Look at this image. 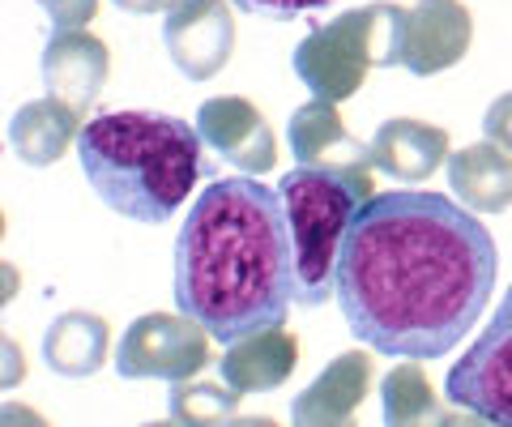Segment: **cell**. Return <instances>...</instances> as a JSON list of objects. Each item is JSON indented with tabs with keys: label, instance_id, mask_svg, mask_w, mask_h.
<instances>
[{
	"label": "cell",
	"instance_id": "5b68a950",
	"mask_svg": "<svg viewBox=\"0 0 512 427\" xmlns=\"http://www.w3.org/2000/svg\"><path fill=\"white\" fill-rule=\"evenodd\" d=\"M397 35H402V5H363L346 9L325 26H312L295 47L291 65L312 99L346 103L367 82V69L397 65Z\"/></svg>",
	"mask_w": 512,
	"mask_h": 427
},
{
	"label": "cell",
	"instance_id": "2e32d148",
	"mask_svg": "<svg viewBox=\"0 0 512 427\" xmlns=\"http://www.w3.org/2000/svg\"><path fill=\"white\" fill-rule=\"evenodd\" d=\"M82 129H86L82 112H73L69 103H60V99L47 94V99H30V103H22L18 112H13L9 146L30 167H52V163L64 158V150L82 137Z\"/></svg>",
	"mask_w": 512,
	"mask_h": 427
},
{
	"label": "cell",
	"instance_id": "52a82bcc",
	"mask_svg": "<svg viewBox=\"0 0 512 427\" xmlns=\"http://www.w3.org/2000/svg\"><path fill=\"white\" fill-rule=\"evenodd\" d=\"M453 406L478 410L495 427H512V287L495 304V316L474 346L444 376Z\"/></svg>",
	"mask_w": 512,
	"mask_h": 427
},
{
	"label": "cell",
	"instance_id": "484cf974",
	"mask_svg": "<svg viewBox=\"0 0 512 427\" xmlns=\"http://www.w3.org/2000/svg\"><path fill=\"white\" fill-rule=\"evenodd\" d=\"M440 427H495V423H491V419H483V415H478V410L457 406V410H448Z\"/></svg>",
	"mask_w": 512,
	"mask_h": 427
},
{
	"label": "cell",
	"instance_id": "cb8c5ba5",
	"mask_svg": "<svg viewBox=\"0 0 512 427\" xmlns=\"http://www.w3.org/2000/svg\"><path fill=\"white\" fill-rule=\"evenodd\" d=\"M0 427H52L35 406H22V402H5L0 406Z\"/></svg>",
	"mask_w": 512,
	"mask_h": 427
},
{
	"label": "cell",
	"instance_id": "6da1fadb",
	"mask_svg": "<svg viewBox=\"0 0 512 427\" xmlns=\"http://www.w3.org/2000/svg\"><path fill=\"white\" fill-rule=\"evenodd\" d=\"M500 252L461 201L427 188L376 193L350 223L338 308L367 351L444 359L487 312Z\"/></svg>",
	"mask_w": 512,
	"mask_h": 427
},
{
	"label": "cell",
	"instance_id": "5bb4252c",
	"mask_svg": "<svg viewBox=\"0 0 512 427\" xmlns=\"http://www.w3.org/2000/svg\"><path fill=\"white\" fill-rule=\"evenodd\" d=\"M372 146V163L384 176H393L397 184H423L448 163V133L436 129L427 120L414 116H393L384 120L376 137L367 141Z\"/></svg>",
	"mask_w": 512,
	"mask_h": 427
},
{
	"label": "cell",
	"instance_id": "4316f807",
	"mask_svg": "<svg viewBox=\"0 0 512 427\" xmlns=\"http://www.w3.org/2000/svg\"><path fill=\"white\" fill-rule=\"evenodd\" d=\"M231 427H278V419H269V415H248V419H235Z\"/></svg>",
	"mask_w": 512,
	"mask_h": 427
},
{
	"label": "cell",
	"instance_id": "4fadbf2b",
	"mask_svg": "<svg viewBox=\"0 0 512 427\" xmlns=\"http://www.w3.org/2000/svg\"><path fill=\"white\" fill-rule=\"evenodd\" d=\"M107 69H111V52L99 35H90V30H64V35H52L43 47L47 94L60 103H69L73 112L94 107V99L103 94Z\"/></svg>",
	"mask_w": 512,
	"mask_h": 427
},
{
	"label": "cell",
	"instance_id": "7c38bea8",
	"mask_svg": "<svg viewBox=\"0 0 512 427\" xmlns=\"http://www.w3.org/2000/svg\"><path fill=\"white\" fill-rule=\"evenodd\" d=\"M372 389V359L363 351H342L316 381L295 393L291 427H359V406Z\"/></svg>",
	"mask_w": 512,
	"mask_h": 427
},
{
	"label": "cell",
	"instance_id": "e0dca14e",
	"mask_svg": "<svg viewBox=\"0 0 512 427\" xmlns=\"http://www.w3.org/2000/svg\"><path fill=\"white\" fill-rule=\"evenodd\" d=\"M448 188L470 214H504L512 205V154L495 141L448 154Z\"/></svg>",
	"mask_w": 512,
	"mask_h": 427
},
{
	"label": "cell",
	"instance_id": "44dd1931",
	"mask_svg": "<svg viewBox=\"0 0 512 427\" xmlns=\"http://www.w3.org/2000/svg\"><path fill=\"white\" fill-rule=\"evenodd\" d=\"M239 13H252V18H269V22H291L303 13H320L329 9V0H231Z\"/></svg>",
	"mask_w": 512,
	"mask_h": 427
},
{
	"label": "cell",
	"instance_id": "ac0fdd59",
	"mask_svg": "<svg viewBox=\"0 0 512 427\" xmlns=\"http://www.w3.org/2000/svg\"><path fill=\"white\" fill-rule=\"evenodd\" d=\"M111 351V329L99 312H60L43 334V363L56 376L82 381L94 376L107 363Z\"/></svg>",
	"mask_w": 512,
	"mask_h": 427
},
{
	"label": "cell",
	"instance_id": "7a4b0ae2",
	"mask_svg": "<svg viewBox=\"0 0 512 427\" xmlns=\"http://www.w3.org/2000/svg\"><path fill=\"white\" fill-rule=\"evenodd\" d=\"M295 304V248L278 188L252 176L214 180L175 240V308L231 346L282 329Z\"/></svg>",
	"mask_w": 512,
	"mask_h": 427
},
{
	"label": "cell",
	"instance_id": "603a6c76",
	"mask_svg": "<svg viewBox=\"0 0 512 427\" xmlns=\"http://www.w3.org/2000/svg\"><path fill=\"white\" fill-rule=\"evenodd\" d=\"M483 133H487V141H495L500 150H508L512 154V90L508 94H500L491 107H487V116H483Z\"/></svg>",
	"mask_w": 512,
	"mask_h": 427
},
{
	"label": "cell",
	"instance_id": "ffe728a7",
	"mask_svg": "<svg viewBox=\"0 0 512 427\" xmlns=\"http://www.w3.org/2000/svg\"><path fill=\"white\" fill-rule=\"evenodd\" d=\"M171 423L175 427H231L239 393L210 381H180L171 385Z\"/></svg>",
	"mask_w": 512,
	"mask_h": 427
},
{
	"label": "cell",
	"instance_id": "30bf717a",
	"mask_svg": "<svg viewBox=\"0 0 512 427\" xmlns=\"http://www.w3.org/2000/svg\"><path fill=\"white\" fill-rule=\"evenodd\" d=\"M474 22L461 0H419L402 9V35H397V65L414 77H431L453 69L470 52Z\"/></svg>",
	"mask_w": 512,
	"mask_h": 427
},
{
	"label": "cell",
	"instance_id": "8fae6325",
	"mask_svg": "<svg viewBox=\"0 0 512 427\" xmlns=\"http://www.w3.org/2000/svg\"><path fill=\"white\" fill-rule=\"evenodd\" d=\"M197 133L214 154H222L231 167L248 171V176H265L278 167V141L269 133L265 116L256 103L239 99V94H218L197 107Z\"/></svg>",
	"mask_w": 512,
	"mask_h": 427
},
{
	"label": "cell",
	"instance_id": "7402d4cb",
	"mask_svg": "<svg viewBox=\"0 0 512 427\" xmlns=\"http://www.w3.org/2000/svg\"><path fill=\"white\" fill-rule=\"evenodd\" d=\"M47 18H52V30L64 35V30H86L90 18L99 13V0H43Z\"/></svg>",
	"mask_w": 512,
	"mask_h": 427
},
{
	"label": "cell",
	"instance_id": "3957f363",
	"mask_svg": "<svg viewBox=\"0 0 512 427\" xmlns=\"http://www.w3.org/2000/svg\"><path fill=\"white\" fill-rule=\"evenodd\" d=\"M197 124L163 112H103L77 137V163L107 210L128 223H167L201 180Z\"/></svg>",
	"mask_w": 512,
	"mask_h": 427
},
{
	"label": "cell",
	"instance_id": "ba28073f",
	"mask_svg": "<svg viewBox=\"0 0 512 427\" xmlns=\"http://www.w3.org/2000/svg\"><path fill=\"white\" fill-rule=\"evenodd\" d=\"M286 137H291V154L299 167H312V171H325V176L342 180L363 205L376 197L372 193L376 188L372 146H363V141L346 129V120L338 116L333 103L312 99V103L295 107L291 124H286Z\"/></svg>",
	"mask_w": 512,
	"mask_h": 427
},
{
	"label": "cell",
	"instance_id": "d4e9b609",
	"mask_svg": "<svg viewBox=\"0 0 512 427\" xmlns=\"http://www.w3.org/2000/svg\"><path fill=\"white\" fill-rule=\"evenodd\" d=\"M111 5L124 13H137V18H150V13H167L175 0H111Z\"/></svg>",
	"mask_w": 512,
	"mask_h": 427
},
{
	"label": "cell",
	"instance_id": "d6986e66",
	"mask_svg": "<svg viewBox=\"0 0 512 427\" xmlns=\"http://www.w3.org/2000/svg\"><path fill=\"white\" fill-rule=\"evenodd\" d=\"M380 410H384V427H440L444 423L440 393L431 389L423 363H397L384 376Z\"/></svg>",
	"mask_w": 512,
	"mask_h": 427
},
{
	"label": "cell",
	"instance_id": "9a60e30c",
	"mask_svg": "<svg viewBox=\"0 0 512 427\" xmlns=\"http://www.w3.org/2000/svg\"><path fill=\"white\" fill-rule=\"evenodd\" d=\"M295 363H299V338L291 329H261L252 338L231 342L218 359V372H222V385L244 398V393H265L286 385Z\"/></svg>",
	"mask_w": 512,
	"mask_h": 427
},
{
	"label": "cell",
	"instance_id": "83f0119b",
	"mask_svg": "<svg viewBox=\"0 0 512 427\" xmlns=\"http://www.w3.org/2000/svg\"><path fill=\"white\" fill-rule=\"evenodd\" d=\"M141 427H175V423H171V419H167V423H141Z\"/></svg>",
	"mask_w": 512,
	"mask_h": 427
},
{
	"label": "cell",
	"instance_id": "9c48e42d",
	"mask_svg": "<svg viewBox=\"0 0 512 427\" xmlns=\"http://www.w3.org/2000/svg\"><path fill=\"white\" fill-rule=\"evenodd\" d=\"M163 43L188 82H210L235 52V18L227 0H175L163 13Z\"/></svg>",
	"mask_w": 512,
	"mask_h": 427
},
{
	"label": "cell",
	"instance_id": "8992f818",
	"mask_svg": "<svg viewBox=\"0 0 512 427\" xmlns=\"http://www.w3.org/2000/svg\"><path fill=\"white\" fill-rule=\"evenodd\" d=\"M111 363L124 381L180 385L210 363V334L184 312H146L124 329Z\"/></svg>",
	"mask_w": 512,
	"mask_h": 427
},
{
	"label": "cell",
	"instance_id": "277c9868",
	"mask_svg": "<svg viewBox=\"0 0 512 427\" xmlns=\"http://www.w3.org/2000/svg\"><path fill=\"white\" fill-rule=\"evenodd\" d=\"M286 227L295 248V304L316 308L329 295H338V261L350 223L363 210V201L342 180L312 167L286 171L278 184Z\"/></svg>",
	"mask_w": 512,
	"mask_h": 427
}]
</instances>
